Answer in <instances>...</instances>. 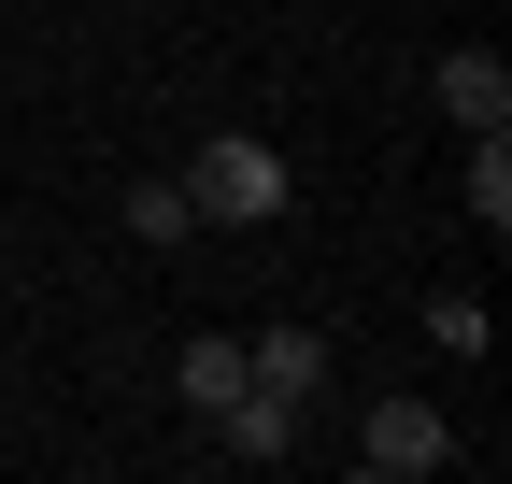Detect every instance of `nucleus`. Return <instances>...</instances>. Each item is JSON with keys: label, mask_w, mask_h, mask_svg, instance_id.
<instances>
[{"label": "nucleus", "mask_w": 512, "mask_h": 484, "mask_svg": "<svg viewBox=\"0 0 512 484\" xmlns=\"http://www.w3.org/2000/svg\"><path fill=\"white\" fill-rule=\"evenodd\" d=\"M185 200H200V228H271L285 214V157L256 129H214L200 157H185Z\"/></svg>", "instance_id": "nucleus-1"}, {"label": "nucleus", "mask_w": 512, "mask_h": 484, "mask_svg": "<svg viewBox=\"0 0 512 484\" xmlns=\"http://www.w3.org/2000/svg\"><path fill=\"white\" fill-rule=\"evenodd\" d=\"M456 456H470V442L441 428L427 399H370V413H356V470H370V484H427V470H456Z\"/></svg>", "instance_id": "nucleus-2"}, {"label": "nucleus", "mask_w": 512, "mask_h": 484, "mask_svg": "<svg viewBox=\"0 0 512 484\" xmlns=\"http://www.w3.org/2000/svg\"><path fill=\"white\" fill-rule=\"evenodd\" d=\"M427 100L456 114V129H512V57L498 43H441L427 57Z\"/></svg>", "instance_id": "nucleus-3"}, {"label": "nucleus", "mask_w": 512, "mask_h": 484, "mask_svg": "<svg viewBox=\"0 0 512 484\" xmlns=\"http://www.w3.org/2000/svg\"><path fill=\"white\" fill-rule=\"evenodd\" d=\"M242 371L271 385V399L313 413V399H328V328H256V342H242Z\"/></svg>", "instance_id": "nucleus-4"}, {"label": "nucleus", "mask_w": 512, "mask_h": 484, "mask_svg": "<svg viewBox=\"0 0 512 484\" xmlns=\"http://www.w3.org/2000/svg\"><path fill=\"white\" fill-rule=\"evenodd\" d=\"M242 385H256V371H242V328H200V342H185V356H171V399H185V413H200V428H214V413H228Z\"/></svg>", "instance_id": "nucleus-5"}, {"label": "nucleus", "mask_w": 512, "mask_h": 484, "mask_svg": "<svg viewBox=\"0 0 512 484\" xmlns=\"http://www.w3.org/2000/svg\"><path fill=\"white\" fill-rule=\"evenodd\" d=\"M214 442H228L242 470H271V456H299V399H271V385H242V399L214 413Z\"/></svg>", "instance_id": "nucleus-6"}, {"label": "nucleus", "mask_w": 512, "mask_h": 484, "mask_svg": "<svg viewBox=\"0 0 512 484\" xmlns=\"http://www.w3.org/2000/svg\"><path fill=\"white\" fill-rule=\"evenodd\" d=\"M470 228H512V129H470Z\"/></svg>", "instance_id": "nucleus-7"}, {"label": "nucleus", "mask_w": 512, "mask_h": 484, "mask_svg": "<svg viewBox=\"0 0 512 484\" xmlns=\"http://www.w3.org/2000/svg\"><path fill=\"white\" fill-rule=\"evenodd\" d=\"M413 328H427L441 356H484V342H498V314H484V299H456V285H441V299H427V314H413Z\"/></svg>", "instance_id": "nucleus-8"}, {"label": "nucleus", "mask_w": 512, "mask_h": 484, "mask_svg": "<svg viewBox=\"0 0 512 484\" xmlns=\"http://www.w3.org/2000/svg\"><path fill=\"white\" fill-rule=\"evenodd\" d=\"M128 228H143V242H185V228H200V200H185V171H171V186H128Z\"/></svg>", "instance_id": "nucleus-9"}]
</instances>
